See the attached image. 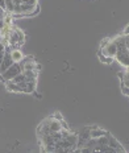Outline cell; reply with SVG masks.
<instances>
[{
	"label": "cell",
	"instance_id": "obj_11",
	"mask_svg": "<svg viewBox=\"0 0 129 153\" xmlns=\"http://www.w3.org/2000/svg\"><path fill=\"white\" fill-rule=\"evenodd\" d=\"M124 34H129V25L127 28H125V30H124Z\"/></svg>",
	"mask_w": 129,
	"mask_h": 153
},
{
	"label": "cell",
	"instance_id": "obj_8",
	"mask_svg": "<svg viewBox=\"0 0 129 153\" xmlns=\"http://www.w3.org/2000/svg\"><path fill=\"white\" fill-rule=\"evenodd\" d=\"M109 41H111V38H103V41H102V44H100V49H102V48H104L105 45H108L109 44Z\"/></svg>",
	"mask_w": 129,
	"mask_h": 153
},
{
	"label": "cell",
	"instance_id": "obj_5",
	"mask_svg": "<svg viewBox=\"0 0 129 153\" xmlns=\"http://www.w3.org/2000/svg\"><path fill=\"white\" fill-rule=\"evenodd\" d=\"M4 83H5V86H7V90H8V91H11V92H21L20 86H18L17 83H15V82H12V81H5Z\"/></svg>",
	"mask_w": 129,
	"mask_h": 153
},
{
	"label": "cell",
	"instance_id": "obj_10",
	"mask_svg": "<svg viewBox=\"0 0 129 153\" xmlns=\"http://www.w3.org/2000/svg\"><path fill=\"white\" fill-rule=\"evenodd\" d=\"M53 117L57 119V120H62V116H61V114H59V112H55L54 115H53Z\"/></svg>",
	"mask_w": 129,
	"mask_h": 153
},
{
	"label": "cell",
	"instance_id": "obj_9",
	"mask_svg": "<svg viewBox=\"0 0 129 153\" xmlns=\"http://www.w3.org/2000/svg\"><path fill=\"white\" fill-rule=\"evenodd\" d=\"M121 90H122V92H124L125 95H129V87H127L124 83H121Z\"/></svg>",
	"mask_w": 129,
	"mask_h": 153
},
{
	"label": "cell",
	"instance_id": "obj_2",
	"mask_svg": "<svg viewBox=\"0 0 129 153\" xmlns=\"http://www.w3.org/2000/svg\"><path fill=\"white\" fill-rule=\"evenodd\" d=\"M100 53L104 54V56H107V57H112V58H115L116 53H117V45H116L115 41L111 40L108 45H105L104 48L100 49Z\"/></svg>",
	"mask_w": 129,
	"mask_h": 153
},
{
	"label": "cell",
	"instance_id": "obj_4",
	"mask_svg": "<svg viewBox=\"0 0 129 153\" xmlns=\"http://www.w3.org/2000/svg\"><path fill=\"white\" fill-rule=\"evenodd\" d=\"M109 146H112L113 149H115L116 152H125V149L122 148V145L120 143L116 140V137H113V136H109V143H108Z\"/></svg>",
	"mask_w": 129,
	"mask_h": 153
},
{
	"label": "cell",
	"instance_id": "obj_1",
	"mask_svg": "<svg viewBox=\"0 0 129 153\" xmlns=\"http://www.w3.org/2000/svg\"><path fill=\"white\" fill-rule=\"evenodd\" d=\"M21 71H23V69H21L20 62H13L4 73H1V74H3V78H4L5 81H11V79H13L17 74H20Z\"/></svg>",
	"mask_w": 129,
	"mask_h": 153
},
{
	"label": "cell",
	"instance_id": "obj_6",
	"mask_svg": "<svg viewBox=\"0 0 129 153\" xmlns=\"http://www.w3.org/2000/svg\"><path fill=\"white\" fill-rule=\"evenodd\" d=\"M11 57H12V61L13 62H20L21 59L24 58V56H23V53H21V50H18L17 48L16 49H13L11 52Z\"/></svg>",
	"mask_w": 129,
	"mask_h": 153
},
{
	"label": "cell",
	"instance_id": "obj_3",
	"mask_svg": "<svg viewBox=\"0 0 129 153\" xmlns=\"http://www.w3.org/2000/svg\"><path fill=\"white\" fill-rule=\"evenodd\" d=\"M105 133H107L105 129L100 128V127H97V126L90 127V137H92V139H97V137H100V136L105 135Z\"/></svg>",
	"mask_w": 129,
	"mask_h": 153
},
{
	"label": "cell",
	"instance_id": "obj_7",
	"mask_svg": "<svg viewBox=\"0 0 129 153\" xmlns=\"http://www.w3.org/2000/svg\"><path fill=\"white\" fill-rule=\"evenodd\" d=\"M97 56H99V59L102 61L103 63H107V65H111V63L115 61V58H112V57H107L104 56V54H102V53H97Z\"/></svg>",
	"mask_w": 129,
	"mask_h": 153
}]
</instances>
